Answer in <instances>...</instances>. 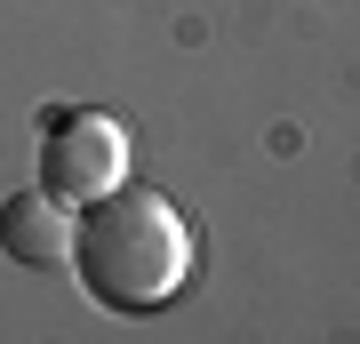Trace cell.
<instances>
[{
  "mask_svg": "<svg viewBox=\"0 0 360 344\" xmlns=\"http://www.w3.org/2000/svg\"><path fill=\"white\" fill-rule=\"evenodd\" d=\"M40 128H49L40 136V184L65 208H89V200L129 184V128H120V113L72 104V113H49Z\"/></svg>",
  "mask_w": 360,
  "mask_h": 344,
  "instance_id": "cell-2",
  "label": "cell"
},
{
  "mask_svg": "<svg viewBox=\"0 0 360 344\" xmlns=\"http://www.w3.org/2000/svg\"><path fill=\"white\" fill-rule=\"evenodd\" d=\"M0 256H16V265H32V272L72 265V208L56 200L49 184L40 192H8V200H0Z\"/></svg>",
  "mask_w": 360,
  "mask_h": 344,
  "instance_id": "cell-3",
  "label": "cell"
},
{
  "mask_svg": "<svg viewBox=\"0 0 360 344\" xmlns=\"http://www.w3.org/2000/svg\"><path fill=\"white\" fill-rule=\"evenodd\" d=\"M193 265H200V241L184 224V208L153 184H120L104 200L80 208L72 224V272L89 288V305L120 312V320H144V312H168L184 288H193Z\"/></svg>",
  "mask_w": 360,
  "mask_h": 344,
  "instance_id": "cell-1",
  "label": "cell"
}]
</instances>
